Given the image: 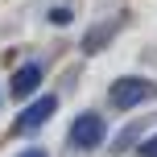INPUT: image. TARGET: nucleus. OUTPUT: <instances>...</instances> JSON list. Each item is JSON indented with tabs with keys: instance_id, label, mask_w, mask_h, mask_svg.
Here are the masks:
<instances>
[{
	"instance_id": "1",
	"label": "nucleus",
	"mask_w": 157,
	"mask_h": 157,
	"mask_svg": "<svg viewBox=\"0 0 157 157\" xmlns=\"http://www.w3.org/2000/svg\"><path fill=\"white\" fill-rule=\"evenodd\" d=\"M157 95V83L149 78H136V75H124L112 83V108H141L145 99Z\"/></svg>"
},
{
	"instance_id": "2",
	"label": "nucleus",
	"mask_w": 157,
	"mask_h": 157,
	"mask_svg": "<svg viewBox=\"0 0 157 157\" xmlns=\"http://www.w3.org/2000/svg\"><path fill=\"white\" fill-rule=\"evenodd\" d=\"M66 136H71L75 149H99V145H103V120L95 116V112H87V116H78L71 124Z\"/></svg>"
},
{
	"instance_id": "3",
	"label": "nucleus",
	"mask_w": 157,
	"mask_h": 157,
	"mask_svg": "<svg viewBox=\"0 0 157 157\" xmlns=\"http://www.w3.org/2000/svg\"><path fill=\"white\" fill-rule=\"evenodd\" d=\"M54 112H58V99H54V95H41V99H33L29 108L17 116V124H13V128H17V132H33V128H37V124H46Z\"/></svg>"
},
{
	"instance_id": "4",
	"label": "nucleus",
	"mask_w": 157,
	"mask_h": 157,
	"mask_svg": "<svg viewBox=\"0 0 157 157\" xmlns=\"http://www.w3.org/2000/svg\"><path fill=\"white\" fill-rule=\"evenodd\" d=\"M41 87V62H25L21 71L13 75V87H8V91L13 95H29V91H37Z\"/></svg>"
},
{
	"instance_id": "5",
	"label": "nucleus",
	"mask_w": 157,
	"mask_h": 157,
	"mask_svg": "<svg viewBox=\"0 0 157 157\" xmlns=\"http://www.w3.org/2000/svg\"><path fill=\"white\" fill-rule=\"evenodd\" d=\"M103 46V29H91L87 33V50H99Z\"/></svg>"
},
{
	"instance_id": "6",
	"label": "nucleus",
	"mask_w": 157,
	"mask_h": 157,
	"mask_svg": "<svg viewBox=\"0 0 157 157\" xmlns=\"http://www.w3.org/2000/svg\"><path fill=\"white\" fill-rule=\"evenodd\" d=\"M136 153H141V157H157V136H149V141H145Z\"/></svg>"
},
{
	"instance_id": "7",
	"label": "nucleus",
	"mask_w": 157,
	"mask_h": 157,
	"mask_svg": "<svg viewBox=\"0 0 157 157\" xmlns=\"http://www.w3.org/2000/svg\"><path fill=\"white\" fill-rule=\"evenodd\" d=\"M50 21H54V25H66V21H71V13H66V8H54V13H50Z\"/></svg>"
},
{
	"instance_id": "8",
	"label": "nucleus",
	"mask_w": 157,
	"mask_h": 157,
	"mask_svg": "<svg viewBox=\"0 0 157 157\" xmlns=\"http://www.w3.org/2000/svg\"><path fill=\"white\" fill-rule=\"evenodd\" d=\"M21 157H46V153H41V149H25Z\"/></svg>"
}]
</instances>
